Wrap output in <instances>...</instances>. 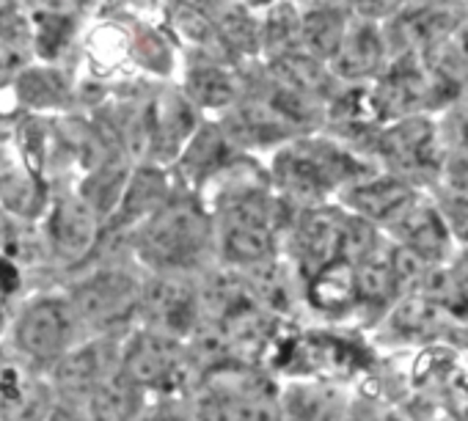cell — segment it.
Returning <instances> with one entry per match:
<instances>
[{
	"instance_id": "obj_1",
	"label": "cell",
	"mask_w": 468,
	"mask_h": 421,
	"mask_svg": "<svg viewBox=\"0 0 468 421\" xmlns=\"http://www.w3.org/2000/svg\"><path fill=\"white\" fill-rule=\"evenodd\" d=\"M215 248V224L204 209L190 201H165L146 218L133 240V251L152 273L193 276L204 270Z\"/></svg>"
},
{
	"instance_id": "obj_2",
	"label": "cell",
	"mask_w": 468,
	"mask_h": 421,
	"mask_svg": "<svg viewBox=\"0 0 468 421\" xmlns=\"http://www.w3.org/2000/svg\"><path fill=\"white\" fill-rule=\"evenodd\" d=\"M372 168L378 165L350 146L331 138H303L276 154L273 176L290 198L309 209L323 206L331 195H339Z\"/></svg>"
},
{
	"instance_id": "obj_3",
	"label": "cell",
	"mask_w": 468,
	"mask_h": 421,
	"mask_svg": "<svg viewBox=\"0 0 468 421\" xmlns=\"http://www.w3.org/2000/svg\"><path fill=\"white\" fill-rule=\"evenodd\" d=\"M279 240V209L262 190L234 193L215 226L220 262L234 270H254L273 262Z\"/></svg>"
},
{
	"instance_id": "obj_4",
	"label": "cell",
	"mask_w": 468,
	"mask_h": 421,
	"mask_svg": "<svg viewBox=\"0 0 468 421\" xmlns=\"http://www.w3.org/2000/svg\"><path fill=\"white\" fill-rule=\"evenodd\" d=\"M138 314L144 328L187 342L204 322L198 281L176 273H152V279L141 287Z\"/></svg>"
},
{
	"instance_id": "obj_5",
	"label": "cell",
	"mask_w": 468,
	"mask_h": 421,
	"mask_svg": "<svg viewBox=\"0 0 468 421\" xmlns=\"http://www.w3.org/2000/svg\"><path fill=\"white\" fill-rule=\"evenodd\" d=\"M119 372L141 391H174L190 374L185 342L141 328L122 344Z\"/></svg>"
},
{
	"instance_id": "obj_6",
	"label": "cell",
	"mask_w": 468,
	"mask_h": 421,
	"mask_svg": "<svg viewBox=\"0 0 468 421\" xmlns=\"http://www.w3.org/2000/svg\"><path fill=\"white\" fill-rule=\"evenodd\" d=\"M424 193L427 190H421L419 184H413L397 174L372 168L369 174H364L361 179H356L353 184H347L339 193V206L345 213L367 221L378 232H388L410 213V206Z\"/></svg>"
},
{
	"instance_id": "obj_7",
	"label": "cell",
	"mask_w": 468,
	"mask_h": 421,
	"mask_svg": "<svg viewBox=\"0 0 468 421\" xmlns=\"http://www.w3.org/2000/svg\"><path fill=\"white\" fill-rule=\"evenodd\" d=\"M141 281L124 268H100L86 276L69 295L78 325L105 328L138 314Z\"/></svg>"
},
{
	"instance_id": "obj_8",
	"label": "cell",
	"mask_w": 468,
	"mask_h": 421,
	"mask_svg": "<svg viewBox=\"0 0 468 421\" xmlns=\"http://www.w3.org/2000/svg\"><path fill=\"white\" fill-rule=\"evenodd\" d=\"M78 320L64 298H37L31 300L15 328V339L23 355L37 363H56L75 336Z\"/></svg>"
},
{
	"instance_id": "obj_9",
	"label": "cell",
	"mask_w": 468,
	"mask_h": 421,
	"mask_svg": "<svg viewBox=\"0 0 468 421\" xmlns=\"http://www.w3.org/2000/svg\"><path fill=\"white\" fill-rule=\"evenodd\" d=\"M347 213L328 206H309L303 209L301 221L292 229V248L295 262L303 279L317 273L334 259H342V235H345Z\"/></svg>"
},
{
	"instance_id": "obj_10",
	"label": "cell",
	"mask_w": 468,
	"mask_h": 421,
	"mask_svg": "<svg viewBox=\"0 0 468 421\" xmlns=\"http://www.w3.org/2000/svg\"><path fill=\"white\" fill-rule=\"evenodd\" d=\"M284 421H350L353 396L323 377H301L279 391Z\"/></svg>"
},
{
	"instance_id": "obj_11",
	"label": "cell",
	"mask_w": 468,
	"mask_h": 421,
	"mask_svg": "<svg viewBox=\"0 0 468 421\" xmlns=\"http://www.w3.org/2000/svg\"><path fill=\"white\" fill-rule=\"evenodd\" d=\"M388 64H391V58H388L383 26H375L367 20L350 23L339 47L331 56V69L342 80H350V83L380 78Z\"/></svg>"
},
{
	"instance_id": "obj_12",
	"label": "cell",
	"mask_w": 468,
	"mask_h": 421,
	"mask_svg": "<svg viewBox=\"0 0 468 421\" xmlns=\"http://www.w3.org/2000/svg\"><path fill=\"white\" fill-rule=\"evenodd\" d=\"M119 350L113 339H94L78 347H69L53 366L56 388L69 396H89L94 385L119 372Z\"/></svg>"
},
{
	"instance_id": "obj_13",
	"label": "cell",
	"mask_w": 468,
	"mask_h": 421,
	"mask_svg": "<svg viewBox=\"0 0 468 421\" xmlns=\"http://www.w3.org/2000/svg\"><path fill=\"white\" fill-rule=\"evenodd\" d=\"M257 377L246 369L223 366L201 377L196 399L187 410L190 421H240L249 391Z\"/></svg>"
},
{
	"instance_id": "obj_14",
	"label": "cell",
	"mask_w": 468,
	"mask_h": 421,
	"mask_svg": "<svg viewBox=\"0 0 468 421\" xmlns=\"http://www.w3.org/2000/svg\"><path fill=\"white\" fill-rule=\"evenodd\" d=\"M48 237L61 262H83L100 237V218L83 198H61L50 213Z\"/></svg>"
},
{
	"instance_id": "obj_15",
	"label": "cell",
	"mask_w": 468,
	"mask_h": 421,
	"mask_svg": "<svg viewBox=\"0 0 468 421\" xmlns=\"http://www.w3.org/2000/svg\"><path fill=\"white\" fill-rule=\"evenodd\" d=\"M303 281H306V303L314 311L328 317H342L358 309L356 265H350L347 259H334Z\"/></svg>"
},
{
	"instance_id": "obj_16",
	"label": "cell",
	"mask_w": 468,
	"mask_h": 421,
	"mask_svg": "<svg viewBox=\"0 0 468 421\" xmlns=\"http://www.w3.org/2000/svg\"><path fill=\"white\" fill-rule=\"evenodd\" d=\"M165 201H168V184H165L163 171L160 168H138L124 184V193L119 198L111 226L124 229L133 224H144Z\"/></svg>"
},
{
	"instance_id": "obj_17",
	"label": "cell",
	"mask_w": 468,
	"mask_h": 421,
	"mask_svg": "<svg viewBox=\"0 0 468 421\" xmlns=\"http://www.w3.org/2000/svg\"><path fill=\"white\" fill-rule=\"evenodd\" d=\"M144 391L133 385L122 372H113L86 396L89 421H135L141 416Z\"/></svg>"
},
{
	"instance_id": "obj_18",
	"label": "cell",
	"mask_w": 468,
	"mask_h": 421,
	"mask_svg": "<svg viewBox=\"0 0 468 421\" xmlns=\"http://www.w3.org/2000/svg\"><path fill=\"white\" fill-rule=\"evenodd\" d=\"M149 132H152V143L163 154L179 152V146L185 143V138L193 132V111H190V105L182 102V100H174L168 105H157V111L152 113Z\"/></svg>"
},
{
	"instance_id": "obj_19",
	"label": "cell",
	"mask_w": 468,
	"mask_h": 421,
	"mask_svg": "<svg viewBox=\"0 0 468 421\" xmlns=\"http://www.w3.org/2000/svg\"><path fill=\"white\" fill-rule=\"evenodd\" d=\"M226 154H229V146H226L223 132L215 127H204L201 132H196V138L190 141V146L182 157L185 174L190 179H204V176L220 171V165H226Z\"/></svg>"
},
{
	"instance_id": "obj_20",
	"label": "cell",
	"mask_w": 468,
	"mask_h": 421,
	"mask_svg": "<svg viewBox=\"0 0 468 421\" xmlns=\"http://www.w3.org/2000/svg\"><path fill=\"white\" fill-rule=\"evenodd\" d=\"M187 91L196 105L201 108H223L234 100V83L226 72L215 67L193 69L187 78Z\"/></svg>"
},
{
	"instance_id": "obj_21",
	"label": "cell",
	"mask_w": 468,
	"mask_h": 421,
	"mask_svg": "<svg viewBox=\"0 0 468 421\" xmlns=\"http://www.w3.org/2000/svg\"><path fill=\"white\" fill-rule=\"evenodd\" d=\"M347 20L336 12H314L309 15L306 26H303V37L309 42V47L317 53V56H325L331 58L334 50L339 47L345 31H347Z\"/></svg>"
},
{
	"instance_id": "obj_22",
	"label": "cell",
	"mask_w": 468,
	"mask_h": 421,
	"mask_svg": "<svg viewBox=\"0 0 468 421\" xmlns=\"http://www.w3.org/2000/svg\"><path fill=\"white\" fill-rule=\"evenodd\" d=\"M240 421H284L282 405H279V391H273L265 380L257 377L249 391Z\"/></svg>"
},
{
	"instance_id": "obj_23",
	"label": "cell",
	"mask_w": 468,
	"mask_h": 421,
	"mask_svg": "<svg viewBox=\"0 0 468 421\" xmlns=\"http://www.w3.org/2000/svg\"><path fill=\"white\" fill-rule=\"evenodd\" d=\"M61 94V86L53 75H45V72H34L28 75V80H23V97L34 105H48V102H56Z\"/></svg>"
},
{
	"instance_id": "obj_24",
	"label": "cell",
	"mask_w": 468,
	"mask_h": 421,
	"mask_svg": "<svg viewBox=\"0 0 468 421\" xmlns=\"http://www.w3.org/2000/svg\"><path fill=\"white\" fill-rule=\"evenodd\" d=\"M135 421H190V418H187V413H179L176 407H157L149 413L141 410V416Z\"/></svg>"
},
{
	"instance_id": "obj_25",
	"label": "cell",
	"mask_w": 468,
	"mask_h": 421,
	"mask_svg": "<svg viewBox=\"0 0 468 421\" xmlns=\"http://www.w3.org/2000/svg\"><path fill=\"white\" fill-rule=\"evenodd\" d=\"M17 284H20L17 268H15L9 259H0V289H4V292H12V289H17Z\"/></svg>"
},
{
	"instance_id": "obj_26",
	"label": "cell",
	"mask_w": 468,
	"mask_h": 421,
	"mask_svg": "<svg viewBox=\"0 0 468 421\" xmlns=\"http://www.w3.org/2000/svg\"><path fill=\"white\" fill-rule=\"evenodd\" d=\"M50 421H89V416H80V413H61V410H56V413L50 416Z\"/></svg>"
},
{
	"instance_id": "obj_27",
	"label": "cell",
	"mask_w": 468,
	"mask_h": 421,
	"mask_svg": "<svg viewBox=\"0 0 468 421\" xmlns=\"http://www.w3.org/2000/svg\"><path fill=\"white\" fill-rule=\"evenodd\" d=\"M0 325H4V309H0Z\"/></svg>"
},
{
	"instance_id": "obj_28",
	"label": "cell",
	"mask_w": 468,
	"mask_h": 421,
	"mask_svg": "<svg viewBox=\"0 0 468 421\" xmlns=\"http://www.w3.org/2000/svg\"><path fill=\"white\" fill-rule=\"evenodd\" d=\"M430 421H449V418H430Z\"/></svg>"
}]
</instances>
